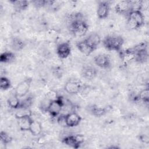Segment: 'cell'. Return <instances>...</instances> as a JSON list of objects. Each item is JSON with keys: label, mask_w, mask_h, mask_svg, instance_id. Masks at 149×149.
<instances>
[{"label": "cell", "mask_w": 149, "mask_h": 149, "mask_svg": "<svg viewBox=\"0 0 149 149\" xmlns=\"http://www.w3.org/2000/svg\"><path fill=\"white\" fill-rule=\"evenodd\" d=\"M68 27L70 33L76 37H81L88 30V24L82 13H74L69 17Z\"/></svg>", "instance_id": "cell-1"}, {"label": "cell", "mask_w": 149, "mask_h": 149, "mask_svg": "<svg viewBox=\"0 0 149 149\" xmlns=\"http://www.w3.org/2000/svg\"><path fill=\"white\" fill-rule=\"evenodd\" d=\"M124 44V39L120 36L108 35L102 40L104 47L109 51L119 52Z\"/></svg>", "instance_id": "cell-2"}, {"label": "cell", "mask_w": 149, "mask_h": 149, "mask_svg": "<svg viewBox=\"0 0 149 149\" xmlns=\"http://www.w3.org/2000/svg\"><path fill=\"white\" fill-rule=\"evenodd\" d=\"M127 23L131 29H138L144 24V16L141 10H133L127 16Z\"/></svg>", "instance_id": "cell-3"}, {"label": "cell", "mask_w": 149, "mask_h": 149, "mask_svg": "<svg viewBox=\"0 0 149 149\" xmlns=\"http://www.w3.org/2000/svg\"><path fill=\"white\" fill-rule=\"evenodd\" d=\"M136 53L135 61L143 63L148 61V43L147 42H141L133 47Z\"/></svg>", "instance_id": "cell-4"}, {"label": "cell", "mask_w": 149, "mask_h": 149, "mask_svg": "<svg viewBox=\"0 0 149 149\" xmlns=\"http://www.w3.org/2000/svg\"><path fill=\"white\" fill-rule=\"evenodd\" d=\"M65 101L62 96L59 95L57 98L51 102L47 112L49 113L51 116L53 118H57L62 111L63 107L65 105Z\"/></svg>", "instance_id": "cell-5"}, {"label": "cell", "mask_w": 149, "mask_h": 149, "mask_svg": "<svg viewBox=\"0 0 149 149\" xmlns=\"http://www.w3.org/2000/svg\"><path fill=\"white\" fill-rule=\"evenodd\" d=\"M84 141V137L82 134H72L65 136L62 142L65 145L73 148H79Z\"/></svg>", "instance_id": "cell-6"}, {"label": "cell", "mask_w": 149, "mask_h": 149, "mask_svg": "<svg viewBox=\"0 0 149 149\" xmlns=\"http://www.w3.org/2000/svg\"><path fill=\"white\" fill-rule=\"evenodd\" d=\"M32 81V78L27 77L20 81L15 89V94L19 98L25 97L29 92Z\"/></svg>", "instance_id": "cell-7"}, {"label": "cell", "mask_w": 149, "mask_h": 149, "mask_svg": "<svg viewBox=\"0 0 149 149\" xmlns=\"http://www.w3.org/2000/svg\"><path fill=\"white\" fill-rule=\"evenodd\" d=\"M63 88L67 93L74 95L81 91L83 89V84L77 79H69L65 83Z\"/></svg>", "instance_id": "cell-8"}, {"label": "cell", "mask_w": 149, "mask_h": 149, "mask_svg": "<svg viewBox=\"0 0 149 149\" xmlns=\"http://www.w3.org/2000/svg\"><path fill=\"white\" fill-rule=\"evenodd\" d=\"M115 12L119 15L126 16L133 10L132 1H121L118 2L115 6Z\"/></svg>", "instance_id": "cell-9"}, {"label": "cell", "mask_w": 149, "mask_h": 149, "mask_svg": "<svg viewBox=\"0 0 149 149\" xmlns=\"http://www.w3.org/2000/svg\"><path fill=\"white\" fill-rule=\"evenodd\" d=\"M119 55L123 65H127L133 61H135L136 53L133 48L124 50L121 49L119 52Z\"/></svg>", "instance_id": "cell-10"}, {"label": "cell", "mask_w": 149, "mask_h": 149, "mask_svg": "<svg viewBox=\"0 0 149 149\" xmlns=\"http://www.w3.org/2000/svg\"><path fill=\"white\" fill-rule=\"evenodd\" d=\"M71 45L69 41H65L59 44L56 48L58 56L61 59L67 58L71 54Z\"/></svg>", "instance_id": "cell-11"}, {"label": "cell", "mask_w": 149, "mask_h": 149, "mask_svg": "<svg viewBox=\"0 0 149 149\" xmlns=\"http://www.w3.org/2000/svg\"><path fill=\"white\" fill-rule=\"evenodd\" d=\"M94 63L100 68L107 69L111 67V59L108 55L100 54L94 58Z\"/></svg>", "instance_id": "cell-12"}, {"label": "cell", "mask_w": 149, "mask_h": 149, "mask_svg": "<svg viewBox=\"0 0 149 149\" xmlns=\"http://www.w3.org/2000/svg\"><path fill=\"white\" fill-rule=\"evenodd\" d=\"M65 120L66 127H74L80 123L81 117L77 112L73 111L65 115Z\"/></svg>", "instance_id": "cell-13"}, {"label": "cell", "mask_w": 149, "mask_h": 149, "mask_svg": "<svg viewBox=\"0 0 149 149\" xmlns=\"http://www.w3.org/2000/svg\"><path fill=\"white\" fill-rule=\"evenodd\" d=\"M109 3L108 1H101L98 3L97 8V15L100 19H104L108 17L109 13Z\"/></svg>", "instance_id": "cell-14"}, {"label": "cell", "mask_w": 149, "mask_h": 149, "mask_svg": "<svg viewBox=\"0 0 149 149\" xmlns=\"http://www.w3.org/2000/svg\"><path fill=\"white\" fill-rule=\"evenodd\" d=\"M81 74L84 79L87 80H92L97 76L98 71L95 68L91 65H84L81 69Z\"/></svg>", "instance_id": "cell-15"}, {"label": "cell", "mask_w": 149, "mask_h": 149, "mask_svg": "<svg viewBox=\"0 0 149 149\" xmlns=\"http://www.w3.org/2000/svg\"><path fill=\"white\" fill-rule=\"evenodd\" d=\"M88 111L93 115L96 117H101L105 115L109 111V107H102L97 104L89 105Z\"/></svg>", "instance_id": "cell-16"}, {"label": "cell", "mask_w": 149, "mask_h": 149, "mask_svg": "<svg viewBox=\"0 0 149 149\" xmlns=\"http://www.w3.org/2000/svg\"><path fill=\"white\" fill-rule=\"evenodd\" d=\"M84 40L93 51L97 49L101 41L100 35L97 33H92Z\"/></svg>", "instance_id": "cell-17"}, {"label": "cell", "mask_w": 149, "mask_h": 149, "mask_svg": "<svg viewBox=\"0 0 149 149\" xmlns=\"http://www.w3.org/2000/svg\"><path fill=\"white\" fill-rule=\"evenodd\" d=\"M31 116H26L17 119V124L21 131H29L33 121Z\"/></svg>", "instance_id": "cell-18"}, {"label": "cell", "mask_w": 149, "mask_h": 149, "mask_svg": "<svg viewBox=\"0 0 149 149\" xmlns=\"http://www.w3.org/2000/svg\"><path fill=\"white\" fill-rule=\"evenodd\" d=\"M16 12L23 11L29 7V2L25 0H10L9 1Z\"/></svg>", "instance_id": "cell-19"}, {"label": "cell", "mask_w": 149, "mask_h": 149, "mask_svg": "<svg viewBox=\"0 0 149 149\" xmlns=\"http://www.w3.org/2000/svg\"><path fill=\"white\" fill-rule=\"evenodd\" d=\"M76 46L80 52L86 56L90 55L93 52V51L88 46V45L87 44L84 40H82L80 41L77 42L76 44Z\"/></svg>", "instance_id": "cell-20"}, {"label": "cell", "mask_w": 149, "mask_h": 149, "mask_svg": "<svg viewBox=\"0 0 149 149\" xmlns=\"http://www.w3.org/2000/svg\"><path fill=\"white\" fill-rule=\"evenodd\" d=\"M42 127L41 123L39 121L33 120L29 129L31 134L34 136H37L42 133Z\"/></svg>", "instance_id": "cell-21"}, {"label": "cell", "mask_w": 149, "mask_h": 149, "mask_svg": "<svg viewBox=\"0 0 149 149\" xmlns=\"http://www.w3.org/2000/svg\"><path fill=\"white\" fill-rule=\"evenodd\" d=\"M7 104L9 107L13 109H18L20 106V100L15 93L10 95L7 100Z\"/></svg>", "instance_id": "cell-22"}, {"label": "cell", "mask_w": 149, "mask_h": 149, "mask_svg": "<svg viewBox=\"0 0 149 149\" xmlns=\"http://www.w3.org/2000/svg\"><path fill=\"white\" fill-rule=\"evenodd\" d=\"M10 46L13 50L19 51L24 48L25 42L18 37H13L10 42Z\"/></svg>", "instance_id": "cell-23"}, {"label": "cell", "mask_w": 149, "mask_h": 149, "mask_svg": "<svg viewBox=\"0 0 149 149\" xmlns=\"http://www.w3.org/2000/svg\"><path fill=\"white\" fill-rule=\"evenodd\" d=\"M15 59V54L12 51H5L0 55V62L1 63H8L13 62Z\"/></svg>", "instance_id": "cell-24"}, {"label": "cell", "mask_w": 149, "mask_h": 149, "mask_svg": "<svg viewBox=\"0 0 149 149\" xmlns=\"http://www.w3.org/2000/svg\"><path fill=\"white\" fill-rule=\"evenodd\" d=\"M139 101L148 105L149 102V89L148 87H146L141 90L137 94Z\"/></svg>", "instance_id": "cell-25"}, {"label": "cell", "mask_w": 149, "mask_h": 149, "mask_svg": "<svg viewBox=\"0 0 149 149\" xmlns=\"http://www.w3.org/2000/svg\"><path fill=\"white\" fill-rule=\"evenodd\" d=\"M16 111L15 113V118L17 119L26 116H31V111L30 108H19L16 109Z\"/></svg>", "instance_id": "cell-26"}, {"label": "cell", "mask_w": 149, "mask_h": 149, "mask_svg": "<svg viewBox=\"0 0 149 149\" xmlns=\"http://www.w3.org/2000/svg\"><path fill=\"white\" fill-rule=\"evenodd\" d=\"M11 87L10 80L5 76H1L0 79V88L1 90L6 91Z\"/></svg>", "instance_id": "cell-27"}, {"label": "cell", "mask_w": 149, "mask_h": 149, "mask_svg": "<svg viewBox=\"0 0 149 149\" xmlns=\"http://www.w3.org/2000/svg\"><path fill=\"white\" fill-rule=\"evenodd\" d=\"M33 102V97L31 95H28L23 100H20V106L19 108H30Z\"/></svg>", "instance_id": "cell-28"}, {"label": "cell", "mask_w": 149, "mask_h": 149, "mask_svg": "<svg viewBox=\"0 0 149 149\" xmlns=\"http://www.w3.org/2000/svg\"><path fill=\"white\" fill-rule=\"evenodd\" d=\"M0 140L2 144L7 145L12 141V137L5 131H1L0 133Z\"/></svg>", "instance_id": "cell-29"}, {"label": "cell", "mask_w": 149, "mask_h": 149, "mask_svg": "<svg viewBox=\"0 0 149 149\" xmlns=\"http://www.w3.org/2000/svg\"><path fill=\"white\" fill-rule=\"evenodd\" d=\"M47 1L48 0H36L31 1V2L36 8H41L47 7Z\"/></svg>", "instance_id": "cell-30"}, {"label": "cell", "mask_w": 149, "mask_h": 149, "mask_svg": "<svg viewBox=\"0 0 149 149\" xmlns=\"http://www.w3.org/2000/svg\"><path fill=\"white\" fill-rule=\"evenodd\" d=\"M51 102V100H49V99L45 97L44 99L41 101V102L40 104V108L42 112H47V110H48V107H49Z\"/></svg>", "instance_id": "cell-31"}, {"label": "cell", "mask_w": 149, "mask_h": 149, "mask_svg": "<svg viewBox=\"0 0 149 149\" xmlns=\"http://www.w3.org/2000/svg\"><path fill=\"white\" fill-rule=\"evenodd\" d=\"M63 69L60 66H56L52 69V73L56 78H61L63 75Z\"/></svg>", "instance_id": "cell-32"}, {"label": "cell", "mask_w": 149, "mask_h": 149, "mask_svg": "<svg viewBox=\"0 0 149 149\" xmlns=\"http://www.w3.org/2000/svg\"><path fill=\"white\" fill-rule=\"evenodd\" d=\"M58 96L59 95H58L56 91H54V90H51V91H48L45 95V97L49 99V100H51V101L56 100Z\"/></svg>", "instance_id": "cell-33"}, {"label": "cell", "mask_w": 149, "mask_h": 149, "mask_svg": "<svg viewBox=\"0 0 149 149\" xmlns=\"http://www.w3.org/2000/svg\"><path fill=\"white\" fill-rule=\"evenodd\" d=\"M66 114H60L57 117V122L61 126H66V120H65Z\"/></svg>", "instance_id": "cell-34"}, {"label": "cell", "mask_w": 149, "mask_h": 149, "mask_svg": "<svg viewBox=\"0 0 149 149\" xmlns=\"http://www.w3.org/2000/svg\"><path fill=\"white\" fill-rule=\"evenodd\" d=\"M138 139L141 143L148 144L149 143V137L146 134H140L138 136Z\"/></svg>", "instance_id": "cell-35"}]
</instances>
